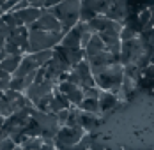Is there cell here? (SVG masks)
<instances>
[{"mask_svg":"<svg viewBox=\"0 0 154 150\" xmlns=\"http://www.w3.org/2000/svg\"><path fill=\"white\" fill-rule=\"evenodd\" d=\"M94 80H96V87L99 90L119 94L124 81V65L121 62L112 64V65H108L105 69L94 73Z\"/></svg>","mask_w":154,"mask_h":150,"instance_id":"obj_1","label":"cell"},{"mask_svg":"<svg viewBox=\"0 0 154 150\" xmlns=\"http://www.w3.org/2000/svg\"><path fill=\"white\" fill-rule=\"evenodd\" d=\"M62 23V34L66 35L71 28H75L80 23V11H82V0H64L57 7L48 9Z\"/></svg>","mask_w":154,"mask_h":150,"instance_id":"obj_2","label":"cell"},{"mask_svg":"<svg viewBox=\"0 0 154 150\" xmlns=\"http://www.w3.org/2000/svg\"><path fill=\"white\" fill-rule=\"evenodd\" d=\"M62 32H45V30L29 28V53H39L45 50H55L62 43Z\"/></svg>","mask_w":154,"mask_h":150,"instance_id":"obj_3","label":"cell"},{"mask_svg":"<svg viewBox=\"0 0 154 150\" xmlns=\"http://www.w3.org/2000/svg\"><path fill=\"white\" fill-rule=\"evenodd\" d=\"M83 136H85V131L82 127H67V125H64L57 133L53 141H55L57 150H62V148H67V147H73V145L80 143Z\"/></svg>","mask_w":154,"mask_h":150,"instance_id":"obj_4","label":"cell"},{"mask_svg":"<svg viewBox=\"0 0 154 150\" xmlns=\"http://www.w3.org/2000/svg\"><path fill=\"white\" fill-rule=\"evenodd\" d=\"M55 88H57V83H55V81L45 80V81H41V83H34L30 88H27L25 90V95H27V99L30 101L32 104L35 106L41 99H45L50 94H53Z\"/></svg>","mask_w":154,"mask_h":150,"instance_id":"obj_5","label":"cell"},{"mask_svg":"<svg viewBox=\"0 0 154 150\" xmlns=\"http://www.w3.org/2000/svg\"><path fill=\"white\" fill-rule=\"evenodd\" d=\"M29 28L45 30V32H51V34H55V32H62V23L53 14H51L48 9H43V14H41V18H39L34 25H30Z\"/></svg>","mask_w":154,"mask_h":150,"instance_id":"obj_6","label":"cell"},{"mask_svg":"<svg viewBox=\"0 0 154 150\" xmlns=\"http://www.w3.org/2000/svg\"><path fill=\"white\" fill-rule=\"evenodd\" d=\"M73 71L80 76V87L82 90H87V88H92L96 87V80H94V74H92V69H91V64L89 60L85 58L83 62H80L76 67H73Z\"/></svg>","mask_w":154,"mask_h":150,"instance_id":"obj_7","label":"cell"},{"mask_svg":"<svg viewBox=\"0 0 154 150\" xmlns=\"http://www.w3.org/2000/svg\"><path fill=\"white\" fill-rule=\"evenodd\" d=\"M82 34H83V25L80 21L75 28H71L62 37L60 46L66 48V50H78V48H82Z\"/></svg>","mask_w":154,"mask_h":150,"instance_id":"obj_8","label":"cell"},{"mask_svg":"<svg viewBox=\"0 0 154 150\" xmlns=\"http://www.w3.org/2000/svg\"><path fill=\"white\" fill-rule=\"evenodd\" d=\"M7 41H13L14 44L20 46L23 55H29V27H18L13 28V34Z\"/></svg>","mask_w":154,"mask_h":150,"instance_id":"obj_9","label":"cell"},{"mask_svg":"<svg viewBox=\"0 0 154 150\" xmlns=\"http://www.w3.org/2000/svg\"><path fill=\"white\" fill-rule=\"evenodd\" d=\"M16 14V18L25 25V27H30V25H34L39 18H41V14H43V9H35V7H27V9H21V11H13Z\"/></svg>","mask_w":154,"mask_h":150,"instance_id":"obj_10","label":"cell"},{"mask_svg":"<svg viewBox=\"0 0 154 150\" xmlns=\"http://www.w3.org/2000/svg\"><path fill=\"white\" fill-rule=\"evenodd\" d=\"M97 103H99V113H108V111H112L115 106L119 104V95L113 94V92L101 90V95H99Z\"/></svg>","mask_w":154,"mask_h":150,"instance_id":"obj_11","label":"cell"},{"mask_svg":"<svg viewBox=\"0 0 154 150\" xmlns=\"http://www.w3.org/2000/svg\"><path fill=\"white\" fill-rule=\"evenodd\" d=\"M69 108H71L69 99L55 88L53 94H51V99H50V113H55V115H57L59 111H62V110H69Z\"/></svg>","mask_w":154,"mask_h":150,"instance_id":"obj_12","label":"cell"},{"mask_svg":"<svg viewBox=\"0 0 154 150\" xmlns=\"http://www.w3.org/2000/svg\"><path fill=\"white\" fill-rule=\"evenodd\" d=\"M103 51H106V46L101 41L99 34H94L91 37V41H89V44L85 46V58H92V57L103 53Z\"/></svg>","mask_w":154,"mask_h":150,"instance_id":"obj_13","label":"cell"},{"mask_svg":"<svg viewBox=\"0 0 154 150\" xmlns=\"http://www.w3.org/2000/svg\"><path fill=\"white\" fill-rule=\"evenodd\" d=\"M39 67L35 65V62L32 60L30 55H25L23 57V60H21V64H20V67H18V71H16L14 74H13V78H25V76H29L30 73H34V71H37Z\"/></svg>","mask_w":154,"mask_h":150,"instance_id":"obj_14","label":"cell"},{"mask_svg":"<svg viewBox=\"0 0 154 150\" xmlns=\"http://www.w3.org/2000/svg\"><path fill=\"white\" fill-rule=\"evenodd\" d=\"M23 57H25V55H7V58L4 60V62H0V67H2L7 74L13 76L16 71H18V67H20Z\"/></svg>","mask_w":154,"mask_h":150,"instance_id":"obj_15","label":"cell"},{"mask_svg":"<svg viewBox=\"0 0 154 150\" xmlns=\"http://www.w3.org/2000/svg\"><path fill=\"white\" fill-rule=\"evenodd\" d=\"M112 2H113V0H83L82 5L92 9L94 13L99 16V14H105V13H106V9L112 5Z\"/></svg>","mask_w":154,"mask_h":150,"instance_id":"obj_16","label":"cell"},{"mask_svg":"<svg viewBox=\"0 0 154 150\" xmlns=\"http://www.w3.org/2000/svg\"><path fill=\"white\" fill-rule=\"evenodd\" d=\"M64 53H66V58L71 67H76L80 62L85 60V50H82V48H78V50H66L64 48Z\"/></svg>","mask_w":154,"mask_h":150,"instance_id":"obj_17","label":"cell"},{"mask_svg":"<svg viewBox=\"0 0 154 150\" xmlns=\"http://www.w3.org/2000/svg\"><path fill=\"white\" fill-rule=\"evenodd\" d=\"M97 124H99V117H97V115L83 113V111H82V115H80V127H82L85 133H89L91 129H94Z\"/></svg>","mask_w":154,"mask_h":150,"instance_id":"obj_18","label":"cell"},{"mask_svg":"<svg viewBox=\"0 0 154 150\" xmlns=\"http://www.w3.org/2000/svg\"><path fill=\"white\" fill-rule=\"evenodd\" d=\"M32 57V60L35 62V65L41 69V67H46L48 62L53 58V50H45V51H39V53H29Z\"/></svg>","mask_w":154,"mask_h":150,"instance_id":"obj_19","label":"cell"},{"mask_svg":"<svg viewBox=\"0 0 154 150\" xmlns=\"http://www.w3.org/2000/svg\"><path fill=\"white\" fill-rule=\"evenodd\" d=\"M78 108H80V111H83V113L99 115V103H97V99H87V97H85Z\"/></svg>","mask_w":154,"mask_h":150,"instance_id":"obj_20","label":"cell"},{"mask_svg":"<svg viewBox=\"0 0 154 150\" xmlns=\"http://www.w3.org/2000/svg\"><path fill=\"white\" fill-rule=\"evenodd\" d=\"M2 21L7 25V27H11V28H18V27H25L18 18H16V14L11 11V13H5V14L2 16Z\"/></svg>","mask_w":154,"mask_h":150,"instance_id":"obj_21","label":"cell"},{"mask_svg":"<svg viewBox=\"0 0 154 150\" xmlns=\"http://www.w3.org/2000/svg\"><path fill=\"white\" fill-rule=\"evenodd\" d=\"M43 143H45L43 138H29V140L21 145V148L23 150H41Z\"/></svg>","mask_w":154,"mask_h":150,"instance_id":"obj_22","label":"cell"},{"mask_svg":"<svg viewBox=\"0 0 154 150\" xmlns=\"http://www.w3.org/2000/svg\"><path fill=\"white\" fill-rule=\"evenodd\" d=\"M138 37V34L135 32L133 28H129L128 25H124L122 30H121V41L122 43H128V41H133V39H137Z\"/></svg>","mask_w":154,"mask_h":150,"instance_id":"obj_23","label":"cell"},{"mask_svg":"<svg viewBox=\"0 0 154 150\" xmlns=\"http://www.w3.org/2000/svg\"><path fill=\"white\" fill-rule=\"evenodd\" d=\"M96 16H97V14L94 13L92 9H89V7L82 5V11H80V21H83V23H89V21H92Z\"/></svg>","mask_w":154,"mask_h":150,"instance_id":"obj_24","label":"cell"},{"mask_svg":"<svg viewBox=\"0 0 154 150\" xmlns=\"http://www.w3.org/2000/svg\"><path fill=\"white\" fill-rule=\"evenodd\" d=\"M4 50H5V53H7V55H23V53H21V50H20V46L14 44L13 41H5Z\"/></svg>","mask_w":154,"mask_h":150,"instance_id":"obj_25","label":"cell"},{"mask_svg":"<svg viewBox=\"0 0 154 150\" xmlns=\"http://www.w3.org/2000/svg\"><path fill=\"white\" fill-rule=\"evenodd\" d=\"M83 95H85L87 99H99V95H101V90L97 88V87H92V88L83 90Z\"/></svg>","mask_w":154,"mask_h":150,"instance_id":"obj_26","label":"cell"},{"mask_svg":"<svg viewBox=\"0 0 154 150\" xmlns=\"http://www.w3.org/2000/svg\"><path fill=\"white\" fill-rule=\"evenodd\" d=\"M71 110V108H69ZM69 110H62L57 113V120H59V124H60V127L64 125H67V120H69Z\"/></svg>","mask_w":154,"mask_h":150,"instance_id":"obj_27","label":"cell"},{"mask_svg":"<svg viewBox=\"0 0 154 150\" xmlns=\"http://www.w3.org/2000/svg\"><path fill=\"white\" fill-rule=\"evenodd\" d=\"M142 78H143V80H151V81H154V65L152 64H149V65L142 71Z\"/></svg>","mask_w":154,"mask_h":150,"instance_id":"obj_28","label":"cell"},{"mask_svg":"<svg viewBox=\"0 0 154 150\" xmlns=\"http://www.w3.org/2000/svg\"><path fill=\"white\" fill-rule=\"evenodd\" d=\"M60 2H64V0H43V7L45 9H51V7H57Z\"/></svg>","mask_w":154,"mask_h":150,"instance_id":"obj_29","label":"cell"},{"mask_svg":"<svg viewBox=\"0 0 154 150\" xmlns=\"http://www.w3.org/2000/svg\"><path fill=\"white\" fill-rule=\"evenodd\" d=\"M41 150H57V147H55V141H53V140H45V143H43Z\"/></svg>","mask_w":154,"mask_h":150,"instance_id":"obj_30","label":"cell"},{"mask_svg":"<svg viewBox=\"0 0 154 150\" xmlns=\"http://www.w3.org/2000/svg\"><path fill=\"white\" fill-rule=\"evenodd\" d=\"M89 150H106V148H105V143H101V141L96 138V140H94V143L91 145V148H89Z\"/></svg>","mask_w":154,"mask_h":150,"instance_id":"obj_31","label":"cell"},{"mask_svg":"<svg viewBox=\"0 0 154 150\" xmlns=\"http://www.w3.org/2000/svg\"><path fill=\"white\" fill-rule=\"evenodd\" d=\"M29 5L35 7V9H45L43 7V0H29Z\"/></svg>","mask_w":154,"mask_h":150,"instance_id":"obj_32","label":"cell"},{"mask_svg":"<svg viewBox=\"0 0 154 150\" xmlns=\"http://www.w3.org/2000/svg\"><path fill=\"white\" fill-rule=\"evenodd\" d=\"M62 150H89V148H87V147H85V145L80 141V143L73 145V147H67V148H62Z\"/></svg>","mask_w":154,"mask_h":150,"instance_id":"obj_33","label":"cell"},{"mask_svg":"<svg viewBox=\"0 0 154 150\" xmlns=\"http://www.w3.org/2000/svg\"><path fill=\"white\" fill-rule=\"evenodd\" d=\"M7 78H13V76L7 74V73H5V71H4V69L0 67V80H7Z\"/></svg>","mask_w":154,"mask_h":150,"instance_id":"obj_34","label":"cell"},{"mask_svg":"<svg viewBox=\"0 0 154 150\" xmlns=\"http://www.w3.org/2000/svg\"><path fill=\"white\" fill-rule=\"evenodd\" d=\"M7 138H9V134H7V133L4 131V127H2V129H0V141H4V140H7Z\"/></svg>","mask_w":154,"mask_h":150,"instance_id":"obj_35","label":"cell"},{"mask_svg":"<svg viewBox=\"0 0 154 150\" xmlns=\"http://www.w3.org/2000/svg\"><path fill=\"white\" fill-rule=\"evenodd\" d=\"M4 46H5V37L0 35V50H4Z\"/></svg>","mask_w":154,"mask_h":150,"instance_id":"obj_36","label":"cell"},{"mask_svg":"<svg viewBox=\"0 0 154 150\" xmlns=\"http://www.w3.org/2000/svg\"><path fill=\"white\" fill-rule=\"evenodd\" d=\"M4 124H5V118H4V117H2V115H0V129H2V127H4Z\"/></svg>","mask_w":154,"mask_h":150,"instance_id":"obj_37","label":"cell"},{"mask_svg":"<svg viewBox=\"0 0 154 150\" xmlns=\"http://www.w3.org/2000/svg\"><path fill=\"white\" fill-rule=\"evenodd\" d=\"M2 16H4V11H2V5H0V18H2Z\"/></svg>","mask_w":154,"mask_h":150,"instance_id":"obj_38","label":"cell"},{"mask_svg":"<svg viewBox=\"0 0 154 150\" xmlns=\"http://www.w3.org/2000/svg\"><path fill=\"white\" fill-rule=\"evenodd\" d=\"M5 2H7V0H0V5H4V4H5Z\"/></svg>","mask_w":154,"mask_h":150,"instance_id":"obj_39","label":"cell"},{"mask_svg":"<svg viewBox=\"0 0 154 150\" xmlns=\"http://www.w3.org/2000/svg\"><path fill=\"white\" fill-rule=\"evenodd\" d=\"M14 150H23V148H21V147H20V145H18V147H16V148Z\"/></svg>","mask_w":154,"mask_h":150,"instance_id":"obj_40","label":"cell"},{"mask_svg":"<svg viewBox=\"0 0 154 150\" xmlns=\"http://www.w3.org/2000/svg\"><path fill=\"white\" fill-rule=\"evenodd\" d=\"M151 13H152V21H154V9H151Z\"/></svg>","mask_w":154,"mask_h":150,"instance_id":"obj_41","label":"cell"},{"mask_svg":"<svg viewBox=\"0 0 154 150\" xmlns=\"http://www.w3.org/2000/svg\"><path fill=\"white\" fill-rule=\"evenodd\" d=\"M82 2H83V0H82Z\"/></svg>","mask_w":154,"mask_h":150,"instance_id":"obj_42","label":"cell"}]
</instances>
